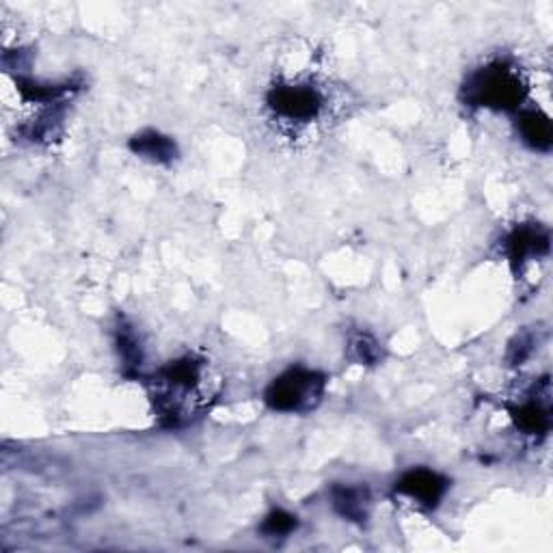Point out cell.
I'll use <instances>...</instances> for the list:
<instances>
[{"instance_id": "cell-1", "label": "cell", "mask_w": 553, "mask_h": 553, "mask_svg": "<svg viewBox=\"0 0 553 553\" xmlns=\"http://www.w3.org/2000/svg\"><path fill=\"white\" fill-rule=\"evenodd\" d=\"M206 366L195 359L171 363L154 378V400L158 411L171 423L186 422L208 402Z\"/></svg>"}, {"instance_id": "cell-2", "label": "cell", "mask_w": 553, "mask_h": 553, "mask_svg": "<svg viewBox=\"0 0 553 553\" xmlns=\"http://www.w3.org/2000/svg\"><path fill=\"white\" fill-rule=\"evenodd\" d=\"M465 91L467 99L476 107L508 111V108L519 107L523 99V83L515 69L495 63V66L478 69L467 83Z\"/></svg>"}, {"instance_id": "cell-3", "label": "cell", "mask_w": 553, "mask_h": 553, "mask_svg": "<svg viewBox=\"0 0 553 553\" xmlns=\"http://www.w3.org/2000/svg\"><path fill=\"white\" fill-rule=\"evenodd\" d=\"M322 390H325V378L316 372L296 367L273 381L266 391V402L277 411H307L320 400Z\"/></svg>"}, {"instance_id": "cell-4", "label": "cell", "mask_w": 553, "mask_h": 553, "mask_svg": "<svg viewBox=\"0 0 553 553\" xmlns=\"http://www.w3.org/2000/svg\"><path fill=\"white\" fill-rule=\"evenodd\" d=\"M268 104L279 117L288 122H312L322 108V98L307 84H283L268 96Z\"/></svg>"}, {"instance_id": "cell-5", "label": "cell", "mask_w": 553, "mask_h": 553, "mask_svg": "<svg viewBox=\"0 0 553 553\" xmlns=\"http://www.w3.org/2000/svg\"><path fill=\"white\" fill-rule=\"evenodd\" d=\"M446 488L447 482L443 480L439 473L431 470H413L398 482L396 491L400 493V495H407L408 500H413L415 504L432 508L439 504Z\"/></svg>"}, {"instance_id": "cell-6", "label": "cell", "mask_w": 553, "mask_h": 553, "mask_svg": "<svg viewBox=\"0 0 553 553\" xmlns=\"http://www.w3.org/2000/svg\"><path fill=\"white\" fill-rule=\"evenodd\" d=\"M519 132L523 141L530 143L534 149H549L551 147V123L549 117L538 111H525L519 117Z\"/></svg>"}, {"instance_id": "cell-7", "label": "cell", "mask_w": 553, "mask_h": 553, "mask_svg": "<svg viewBox=\"0 0 553 553\" xmlns=\"http://www.w3.org/2000/svg\"><path fill=\"white\" fill-rule=\"evenodd\" d=\"M547 249H549V238H547V233L538 232V229H519L510 238V256L515 262H525L530 256L547 253Z\"/></svg>"}, {"instance_id": "cell-8", "label": "cell", "mask_w": 553, "mask_h": 553, "mask_svg": "<svg viewBox=\"0 0 553 553\" xmlns=\"http://www.w3.org/2000/svg\"><path fill=\"white\" fill-rule=\"evenodd\" d=\"M132 149L138 154V156L149 158L154 162H164L171 161L176 156V146L173 141H169L167 137L158 132H146L141 137H137L132 141Z\"/></svg>"}, {"instance_id": "cell-9", "label": "cell", "mask_w": 553, "mask_h": 553, "mask_svg": "<svg viewBox=\"0 0 553 553\" xmlns=\"http://www.w3.org/2000/svg\"><path fill=\"white\" fill-rule=\"evenodd\" d=\"M333 504L348 519L361 521L367 515V493L355 486L336 488L333 491Z\"/></svg>"}, {"instance_id": "cell-10", "label": "cell", "mask_w": 553, "mask_h": 553, "mask_svg": "<svg viewBox=\"0 0 553 553\" xmlns=\"http://www.w3.org/2000/svg\"><path fill=\"white\" fill-rule=\"evenodd\" d=\"M517 423L525 432H532V435L545 432L547 426H549V408L542 405L541 400L527 402V405H523L517 411Z\"/></svg>"}, {"instance_id": "cell-11", "label": "cell", "mask_w": 553, "mask_h": 553, "mask_svg": "<svg viewBox=\"0 0 553 553\" xmlns=\"http://www.w3.org/2000/svg\"><path fill=\"white\" fill-rule=\"evenodd\" d=\"M294 525H296V521H294L292 515L277 510L264 521V532H266L268 536H286L294 530Z\"/></svg>"}, {"instance_id": "cell-12", "label": "cell", "mask_w": 553, "mask_h": 553, "mask_svg": "<svg viewBox=\"0 0 553 553\" xmlns=\"http://www.w3.org/2000/svg\"><path fill=\"white\" fill-rule=\"evenodd\" d=\"M119 351H122L123 359H126V366H137L141 361V352L137 348V340L132 337V333L123 331L119 336Z\"/></svg>"}, {"instance_id": "cell-13", "label": "cell", "mask_w": 553, "mask_h": 553, "mask_svg": "<svg viewBox=\"0 0 553 553\" xmlns=\"http://www.w3.org/2000/svg\"><path fill=\"white\" fill-rule=\"evenodd\" d=\"M352 348H355L359 361L363 363H375L378 359V346L375 340H370V337H359V340H355V344H352Z\"/></svg>"}]
</instances>
